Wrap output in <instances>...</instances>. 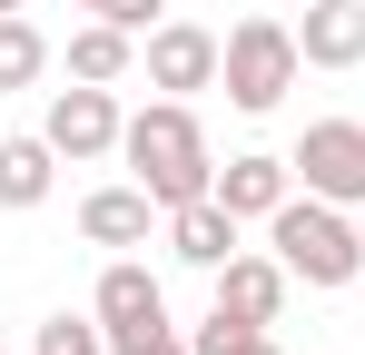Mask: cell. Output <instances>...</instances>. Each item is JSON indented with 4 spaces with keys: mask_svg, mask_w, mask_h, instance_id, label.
I'll use <instances>...</instances> for the list:
<instances>
[{
    "mask_svg": "<svg viewBox=\"0 0 365 355\" xmlns=\"http://www.w3.org/2000/svg\"><path fill=\"white\" fill-rule=\"evenodd\" d=\"M119 158H128V178H138L158 207H187V197H207V187H217L207 128H197L187 99H148V109L119 128Z\"/></svg>",
    "mask_w": 365,
    "mask_h": 355,
    "instance_id": "1",
    "label": "cell"
},
{
    "mask_svg": "<svg viewBox=\"0 0 365 355\" xmlns=\"http://www.w3.org/2000/svg\"><path fill=\"white\" fill-rule=\"evenodd\" d=\"M267 247H277V267H287L297 287H316V296H336V287L365 277V227H356V207H336V197H287V207L267 217Z\"/></svg>",
    "mask_w": 365,
    "mask_h": 355,
    "instance_id": "2",
    "label": "cell"
},
{
    "mask_svg": "<svg viewBox=\"0 0 365 355\" xmlns=\"http://www.w3.org/2000/svg\"><path fill=\"white\" fill-rule=\"evenodd\" d=\"M297 69H306L297 20H267V10H257V20H237V30H227V50H217V89H227L247 118H267V109H287Z\"/></svg>",
    "mask_w": 365,
    "mask_h": 355,
    "instance_id": "3",
    "label": "cell"
},
{
    "mask_svg": "<svg viewBox=\"0 0 365 355\" xmlns=\"http://www.w3.org/2000/svg\"><path fill=\"white\" fill-rule=\"evenodd\" d=\"M287 168L306 178V197L365 207V118H306V138H297Z\"/></svg>",
    "mask_w": 365,
    "mask_h": 355,
    "instance_id": "4",
    "label": "cell"
},
{
    "mask_svg": "<svg viewBox=\"0 0 365 355\" xmlns=\"http://www.w3.org/2000/svg\"><path fill=\"white\" fill-rule=\"evenodd\" d=\"M119 99H109V89H99V79H79V89H60V99H50V118H40V138H50V148H60L69 168H89V158H119Z\"/></svg>",
    "mask_w": 365,
    "mask_h": 355,
    "instance_id": "5",
    "label": "cell"
},
{
    "mask_svg": "<svg viewBox=\"0 0 365 355\" xmlns=\"http://www.w3.org/2000/svg\"><path fill=\"white\" fill-rule=\"evenodd\" d=\"M217 30H197V20H158L148 40H138V69H148V89H168V99H187V89H217Z\"/></svg>",
    "mask_w": 365,
    "mask_h": 355,
    "instance_id": "6",
    "label": "cell"
},
{
    "mask_svg": "<svg viewBox=\"0 0 365 355\" xmlns=\"http://www.w3.org/2000/svg\"><path fill=\"white\" fill-rule=\"evenodd\" d=\"M287 287H297V277H287V267H277V247H267V257H227V267H217V306H207V316H227V326H277V316H287Z\"/></svg>",
    "mask_w": 365,
    "mask_h": 355,
    "instance_id": "7",
    "label": "cell"
},
{
    "mask_svg": "<svg viewBox=\"0 0 365 355\" xmlns=\"http://www.w3.org/2000/svg\"><path fill=\"white\" fill-rule=\"evenodd\" d=\"M89 316L109 326V355L128 346V336H148V326H168V287L138 267V257H119L109 277H99V296H89Z\"/></svg>",
    "mask_w": 365,
    "mask_h": 355,
    "instance_id": "8",
    "label": "cell"
},
{
    "mask_svg": "<svg viewBox=\"0 0 365 355\" xmlns=\"http://www.w3.org/2000/svg\"><path fill=\"white\" fill-rule=\"evenodd\" d=\"M237 207H227V197H217V187H207V197H187V207H168V257H178V267H207V277H217V267H227V257H237Z\"/></svg>",
    "mask_w": 365,
    "mask_h": 355,
    "instance_id": "9",
    "label": "cell"
},
{
    "mask_svg": "<svg viewBox=\"0 0 365 355\" xmlns=\"http://www.w3.org/2000/svg\"><path fill=\"white\" fill-rule=\"evenodd\" d=\"M158 217H168V207H158L138 178H128V187H89V197H79V237H89V247H148Z\"/></svg>",
    "mask_w": 365,
    "mask_h": 355,
    "instance_id": "10",
    "label": "cell"
},
{
    "mask_svg": "<svg viewBox=\"0 0 365 355\" xmlns=\"http://www.w3.org/2000/svg\"><path fill=\"white\" fill-rule=\"evenodd\" d=\"M297 50H306V69H356L365 59V0H306Z\"/></svg>",
    "mask_w": 365,
    "mask_h": 355,
    "instance_id": "11",
    "label": "cell"
},
{
    "mask_svg": "<svg viewBox=\"0 0 365 355\" xmlns=\"http://www.w3.org/2000/svg\"><path fill=\"white\" fill-rule=\"evenodd\" d=\"M217 197H227L237 217H277V207L297 197V168H287V158H267V148H247V158L217 168Z\"/></svg>",
    "mask_w": 365,
    "mask_h": 355,
    "instance_id": "12",
    "label": "cell"
},
{
    "mask_svg": "<svg viewBox=\"0 0 365 355\" xmlns=\"http://www.w3.org/2000/svg\"><path fill=\"white\" fill-rule=\"evenodd\" d=\"M128 69H138V30H119V20H79V30H69V79L119 89Z\"/></svg>",
    "mask_w": 365,
    "mask_h": 355,
    "instance_id": "13",
    "label": "cell"
},
{
    "mask_svg": "<svg viewBox=\"0 0 365 355\" xmlns=\"http://www.w3.org/2000/svg\"><path fill=\"white\" fill-rule=\"evenodd\" d=\"M50 178H60V148H50L40 128H30V138H0V207H40Z\"/></svg>",
    "mask_w": 365,
    "mask_h": 355,
    "instance_id": "14",
    "label": "cell"
},
{
    "mask_svg": "<svg viewBox=\"0 0 365 355\" xmlns=\"http://www.w3.org/2000/svg\"><path fill=\"white\" fill-rule=\"evenodd\" d=\"M40 69H50V40H40L20 10H0V89H30Z\"/></svg>",
    "mask_w": 365,
    "mask_h": 355,
    "instance_id": "15",
    "label": "cell"
},
{
    "mask_svg": "<svg viewBox=\"0 0 365 355\" xmlns=\"http://www.w3.org/2000/svg\"><path fill=\"white\" fill-rule=\"evenodd\" d=\"M30 355H109V326H99V316H50V326L30 336Z\"/></svg>",
    "mask_w": 365,
    "mask_h": 355,
    "instance_id": "16",
    "label": "cell"
},
{
    "mask_svg": "<svg viewBox=\"0 0 365 355\" xmlns=\"http://www.w3.org/2000/svg\"><path fill=\"white\" fill-rule=\"evenodd\" d=\"M197 355H277V336H267V326H227V316H207V326H197Z\"/></svg>",
    "mask_w": 365,
    "mask_h": 355,
    "instance_id": "17",
    "label": "cell"
},
{
    "mask_svg": "<svg viewBox=\"0 0 365 355\" xmlns=\"http://www.w3.org/2000/svg\"><path fill=\"white\" fill-rule=\"evenodd\" d=\"M158 10H168V0H109L99 20H119V30H138V40H148V30H158Z\"/></svg>",
    "mask_w": 365,
    "mask_h": 355,
    "instance_id": "18",
    "label": "cell"
},
{
    "mask_svg": "<svg viewBox=\"0 0 365 355\" xmlns=\"http://www.w3.org/2000/svg\"><path fill=\"white\" fill-rule=\"evenodd\" d=\"M119 355H197V346H178V326H148V336H128Z\"/></svg>",
    "mask_w": 365,
    "mask_h": 355,
    "instance_id": "19",
    "label": "cell"
},
{
    "mask_svg": "<svg viewBox=\"0 0 365 355\" xmlns=\"http://www.w3.org/2000/svg\"><path fill=\"white\" fill-rule=\"evenodd\" d=\"M69 10H109V0H69Z\"/></svg>",
    "mask_w": 365,
    "mask_h": 355,
    "instance_id": "20",
    "label": "cell"
},
{
    "mask_svg": "<svg viewBox=\"0 0 365 355\" xmlns=\"http://www.w3.org/2000/svg\"><path fill=\"white\" fill-rule=\"evenodd\" d=\"M0 10H20V0H0Z\"/></svg>",
    "mask_w": 365,
    "mask_h": 355,
    "instance_id": "21",
    "label": "cell"
},
{
    "mask_svg": "<svg viewBox=\"0 0 365 355\" xmlns=\"http://www.w3.org/2000/svg\"><path fill=\"white\" fill-rule=\"evenodd\" d=\"M287 10H306V0H287Z\"/></svg>",
    "mask_w": 365,
    "mask_h": 355,
    "instance_id": "22",
    "label": "cell"
},
{
    "mask_svg": "<svg viewBox=\"0 0 365 355\" xmlns=\"http://www.w3.org/2000/svg\"><path fill=\"white\" fill-rule=\"evenodd\" d=\"M356 227H365V207H356Z\"/></svg>",
    "mask_w": 365,
    "mask_h": 355,
    "instance_id": "23",
    "label": "cell"
}]
</instances>
